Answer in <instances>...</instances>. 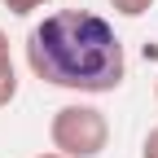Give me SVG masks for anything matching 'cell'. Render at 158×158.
Instances as JSON below:
<instances>
[{
	"mask_svg": "<svg viewBox=\"0 0 158 158\" xmlns=\"http://www.w3.org/2000/svg\"><path fill=\"white\" fill-rule=\"evenodd\" d=\"M27 66L40 84L66 88L79 97H101L123 88L127 57L123 40L101 13L88 9H57L27 35Z\"/></svg>",
	"mask_w": 158,
	"mask_h": 158,
	"instance_id": "obj_1",
	"label": "cell"
},
{
	"mask_svg": "<svg viewBox=\"0 0 158 158\" xmlns=\"http://www.w3.org/2000/svg\"><path fill=\"white\" fill-rule=\"evenodd\" d=\"M48 141L62 158H97L110 145V123L106 114L88 101H70L48 118Z\"/></svg>",
	"mask_w": 158,
	"mask_h": 158,
	"instance_id": "obj_2",
	"label": "cell"
},
{
	"mask_svg": "<svg viewBox=\"0 0 158 158\" xmlns=\"http://www.w3.org/2000/svg\"><path fill=\"white\" fill-rule=\"evenodd\" d=\"M18 97V70H13V57H9V35L0 31V110Z\"/></svg>",
	"mask_w": 158,
	"mask_h": 158,
	"instance_id": "obj_3",
	"label": "cell"
},
{
	"mask_svg": "<svg viewBox=\"0 0 158 158\" xmlns=\"http://www.w3.org/2000/svg\"><path fill=\"white\" fill-rule=\"evenodd\" d=\"M110 9H114L118 18H141V13L154 9V0H110Z\"/></svg>",
	"mask_w": 158,
	"mask_h": 158,
	"instance_id": "obj_4",
	"label": "cell"
},
{
	"mask_svg": "<svg viewBox=\"0 0 158 158\" xmlns=\"http://www.w3.org/2000/svg\"><path fill=\"white\" fill-rule=\"evenodd\" d=\"M9 13H18V18H27V13H35V9H44L48 0H0Z\"/></svg>",
	"mask_w": 158,
	"mask_h": 158,
	"instance_id": "obj_5",
	"label": "cell"
},
{
	"mask_svg": "<svg viewBox=\"0 0 158 158\" xmlns=\"http://www.w3.org/2000/svg\"><path fill=\"white\" fill-rule=\"evenodd\" d=\"M141 158H158V127L145 132V145H141Z\"/></svg>",
	"mask_w": 158,
	"mask_h": 158,
	"instance_id": "obj_6",
	"label": "cell"
},
{
	"mask_svg": "<svg viewBox=\"0 0 158 158\" xmlns=\"http://www.w3.org/2000/svg\"><path fill=\"white\" fill-rule=\"evenodd\" d=\"M35 158H62V154H57V149H53V154H35Z\"/></svg>",
	"mask_w": 158,
	"mask_h": 158,
	"instance_id": "obj_7",
	"label": "cell"
},
{
	"mask_svg": "<svg viewBox=\"0 0 158 158\" xmlns=\"http://www.w3.org/2000/svg\"><path fill=\"white\" fill-rule=\"evenodd\" d=\"M154 97H158V79H154Z\"/></svg>",
	"mask_w": 158,
	"mask_h": 158,
	"instance_id": "obj_8",
	"label": "cell"
}]
</instances>
